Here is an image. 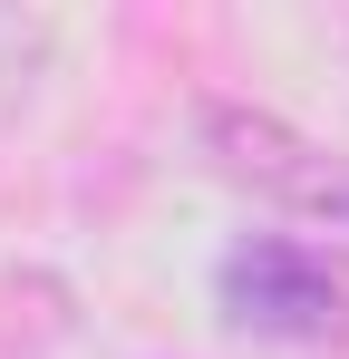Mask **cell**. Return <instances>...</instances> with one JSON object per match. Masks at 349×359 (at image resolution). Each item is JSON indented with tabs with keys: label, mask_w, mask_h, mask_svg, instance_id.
Returning a JSON list of instances; mask_svg holds the SVG:
<instances>
[{
	"label": "cell",
	"mask_w": 349,
	"mask_h": 359,
	"mask_svg": "<svg viewBox=\"0 0 349 359\" xmlns=\"http://www.w3.org/2000/svg\"><path fill=\"white\" fill-rule=\"evenodd\" d=\"M204 136H214L224 175H242L252 194H272V204H291V214H320V224L349 233V156L310 146L301 126L262 117V107H204Z\"/></svg>",
	"instance_id": "2"
},
{
	"label": "cell",
	"mask_w": 349,
	"mask_h": 359,
	"mask_svg": "<svg viewBox=\"0 0 349 359\" xmlns=\"http://www.w3.org/2000/svg\"><path fill=\"white\" fill-rule=\"evenodd\" d=\"M49 49H58V29H49V10H0V126L29 107V88L49 78Z\"/></svg>",
	"instance_id": "3"
},
{
	"label": "cell",
	"mask_w": 349,
	"mask_h": 359,
	"mask_svg": "<svg viewBox=\"0 0 349 359\" xmlns=\"http://www.w3.org/2000/svg\"><path fill=\"white\" fill-rule=\"evenodd\" d=\"M224 311L262 340H330V330H349V272L310 243L262 233L224 252Z\"/></svg>",
	"instance_id": "1"
}]
</instances>
